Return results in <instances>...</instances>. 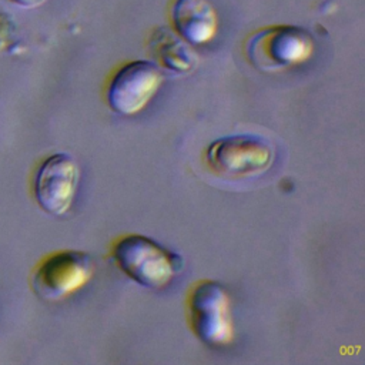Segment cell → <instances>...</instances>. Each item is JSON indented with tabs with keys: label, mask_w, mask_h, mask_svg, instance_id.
<instances>
[{
	"label": "cell",
	"mask_w": 365,
	"mask_h": 365,
	"mask_svg": "<svg viewBox=\"0 0 365 365\" xmlns=\"http://www.w3.org/2000/svg\"><path fill=\"white\" fill-rule=\"evenodd\" d=\"M113 258L127 277L151 289L167 287L182 269L178 254L140 234L120 238L113 247Z\"/></svg>",
	"instance_id": "6da1fadb"
},
{
	"label": "cell",
	"mask_w": 365,
	"mask_h": 365,
	"mask_svg": "<svg viewBox=\"0 0 365 365\" xmlns=\"http://www.w3.org/2000/svg\"><path fill=\"white\" fill-rule=\"evenodd\" d=\"M275 158L272 144L255 134H235L214 140L205 148L207 167L228 180L254 178L267 173Z\"/></svg>",
	"instance_id": "7a4b0ae2"
},
{
	"label": "cell",
	"mask_w": 365,
	"mask_h": 365,
	"mask_svg": "<svg viewBox=\"0 0 365 365\" xmlns=\"http://www.w3.org/2000/svg\"><path fill=\"white\" fill-rule=\"evenodd\" d=\"M314 48L308 31L297 26H271L252 33L245 54L258 70L275 71L307 60Z\"/></svg>",
	"instance_id": "3957f363"
},
{
	"label": "cell",
	"mask_w": 365,
	"mask_h": 365,
	"mask_svg": "<svg viewBox=\"0 0 365 365\" xmlns=\"http://www.w3.org/2000/svg\"><path fill=\"white\" fill-rule=\"evenodd\" d=\"M188 315L192 332L210 346H222L232 339L230 298L217 281L198 282L188 298Z\"/></svg>",
	"instance_id": "277c9868"
},
{
	"label": "cell",
	"mask_w": 365,
	"mask_h": 365,
	"mask_svg": "<svg viewBox=\"0 0 365 365\" xmlns=\"http://www.w3.org/2000/svg\"><path fill=\"white\" fill-rule=\"evenodd\" d=\"M93 271L94 264L88 254L74 250L58 251L37 265L31 275V287L43 299H63L87 284Z\"/></svg>",
	"instance_id": "5b68a950"
},
{
	"label": "cell",
	"mask_w": 365,
	"mask_h": 365,
	"mask_svg": "<svg viewBox=\"0 0 365 365\" xmlns=\"http://www.w3.org/2000/svg\"><path fill=\"white\" fill-rule=\"evenodd\" d=\"M163 74L150 60H134L124 64L111 78L107 88L110 108L123 115L138 113L157 93Z\"/></svg>",
	"instance_id": "8992f818"
},
{
	"label": "cell",
	"mask_w": 365,
	"mask_h": 365,
	"mask_svg": "<svg viewBox=\"0 0 365 365\" xmlns=\"http://www.w3.org/2000/svg\"><path fill=\"white\" fill-rule=\"evenodd\" d=\"M78 165L67 153L47 157L34 177V197L48 214L64 215L74 200L78 185Z\"/></svg>",
	"instance_id": "52a82bcc"
},
{
	"label": "cell",
	"mask_w": 365,
	"mask_h": 365,
	"mask_svg": "<svg viewBox=\"0 0 365 365\" xmlns=\"http://www.w3.org/2000/svg\"><path fill=\"white\" fill-rule=\"evenodd\" d=\"M171 20L177 33L191 44H202L212 38L218 24L210 0H174Z\"/></svg>",
	"instance_id": "ba28073f"
},
{
	"label": "cell",
	"mask_w": 365,
	"mask_h": 365,
	"mask_svg": "<svg viewBox=\"0 0 365 365\" xmlns=\"http://www.w3.org/2000/svg\"><path fill=\"white\" fill-rule=\"evenodd\" d=\"M150 47L163 67L175 73L191 71L197 64V54L188 44L167 27L154 30L150 38Z\"/></svg>",
	"instance_id": "9c48e42d"
},
{
	"label": "cell",
	"mask_w": 365,
	"mask_h": 365,
	"mask_svg": "<svg viewBox=\"0 0 365 365\" xmlns=\"http://www.w3.org/2000/svg\"><path fill=\"white\" fill-rule=\"evenodd\" d=\"M17 6H21V7H36V6H40L41 3H44L46 0H9Z\"/></svg>",
	"instance_id": "30bf717a"
}]
</instances>
